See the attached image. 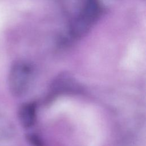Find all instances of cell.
I'll list each match as a JSON object with an SVG mask.
<instances>
[{"label": "cell", "mask_w": 146, "mask_h": 146, "mask_svg": "<svg viewBox=\"0 0 146 146\" xmlns=\"http://www.w3.org/2000/svg\"><path fill=\"white\" fill-rule=\"evenodd\" d=\"M101 10L99 0H85L82 8L71 23V35L76 38L85 35L99 18Z\"/></svg>", "instance_id": "6da1fadb"}, {"label": "cell", "mask_w": 146, "mask_h": 146, "mask_svg": "<svg viewBox=\"0 0 146 146\" xmlns=\"http://www.w3.org/2000/svg\"><path fill=\"white\" fill-rule=\"evenodd\" d=\"M76 83L74 78L68 74L63 73L58 75L54 80L51 89L53 93H63L75 89Z\"/></svg>", "instance_id": "277c9868"}, {"label": "cell", "mask_w": 146, "mask_h": 146, "mask_svg": "<svg viewBox=\"0 0 146 146\" xmlns=\"http://www.w3.org/2000/svg\"><path fill=\"white\" fill-rule=\"evenodd\" d=\"M27 139L29 143L33 146H44L43 141L38 136L36 135V134H28Z\"/></svg>", "instance_id": "8992f818"}, {"label": "cell", "mask_w": 146, "mask_h": 146, "mask_svg": "<svg viewBox=\"0 0 146 146\" xmlns=\"http://www.w3.org/2000/svg\"><path fill=\"white\" fill-rule=\"evenodd\" d=\"M32 70L30 65L23 60L15 62L11 66L8 78L11 94L16 97L22 96L27 90Z\"/></svg>", "instance_id": "7a4b0ae2"}, {"label": "cell", "mask_w": 146, "mask_h": 146, "mask_svg": "<svg viewBox=\"0 0 146 146\" xmlns=\"http://www.w3.org/2000/svg\"><path fill=\"white\" fill-rule=\"evenodd\" d=\"M14 128L11 122L5 116L0 115V141H6L12 138Z\"/></svg>", "instance_id": "5b68a950"}, {"label": "cell", "mask_w": 146, "mask_h": 146, "mask_svg": "<svg viewBox=\"0 0 146 146\" xmlns=\"http://www.w3.org/2000/svg\"><path fill=\"white\" fill-rule=\"evenodd\" d=\"M36 106L34 103H26L22 104L18 110V119L24 128L32 127L36 120Z\"/></svg>", "instance_id": "3957f363"}]
</instances>
